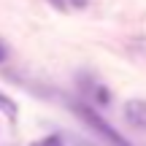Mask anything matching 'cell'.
<instances>
[{"instance_id": "cell-1", "label": "cell", "mask_w": 146, "mask_h": 146, "mask_svg": "<svg viewBox=\"0 0 146 146\" xmlns=\"http://www.w3.org/2000/svg\"><path fill=\"white\" fill-rule=\"evenodd\" d=\"M70 108L78 114V119H81L84 125L89 127V130H95V133H98V135L103 138L108 146H133L127 138H122V133H119V130H114V127H111V125H108V122H106L95 108H89L87 103H70Z\"/></svg>"}, {"instance_id": "cell-5", "label": "cell", "mask_w": 146, "mask_h": 146, "mask_svg": "<svg viewBox=\"0 0 146 146\" xmlns=\"http://www.w3.org/2000/svg\"><path fill=\"white\" fill-rule=\"evenodd\" d=\"M30 146H65V141H62V135H46L43 141H35Z\"/></svg>"}, {"instance_id": "cell-9", "label": "cell", "mask_w": 146, "mask_h": 146, "mask_svg": "<svg viewBox=\"0 0 146 146\" xmlns=\"http://www.w3.org/2000/svg\"><path fill=\"white\" fill-rule=\"evenodd\" d=\"M84 3H87V0H73V5H84Z\"/></svg>"}, {"instance_id": "cell-3", "label": "cell", "mask_w": 146, "mask_h": 146, "mask_svg": "<svg viewBox=\"0 0 146 146\" xmlns=\"http://www.w3.org/2000/svg\"><path fill=\"white\" fill-rule=\"evenodd\" d=\"M81 87H84V92H87L98 106H108V103H111V92L103 87V84H98V81L89 78V84H81Z\"/></svg>"}, {"instance_id": "cell-7", "label": "cell", "mask_w": 146, "mask_h": 146, "mask_svg": "<svg viewBox=\"0 0 146 146\" xmlns=\"http://www.w3.org/2000/svg\"><path fill=\"white\" fill-rule=\"evenodd\" d=\"M5 57H8V49H5V43H0V62H5Z\"/></svg>"}, {"instance_id": "cell-6", "label": "cell", "mask_w": 146, "mask_h": 146, "mask_svg": "<svg viewBox=\"0 0 146 146\" xmlns=\"http://www.w3.org/2000/svg\"><path fill=\"white\" fill-rule=\"evenodd\" d=\"M49 3H52L57 11H65V8H68V0H49Z\"/></svg>"}, {"instance_id": "cell-8", "label": "cell", "mask_w": 146, "mask_h": 146, "mask_svg": "<svg viewBox=\"0 0 146 146\" xmlns=\"http://www.w3.org/2000/svg\"><path fill=\"white\" fill-rule=\"evenodd\" d=\"M70 141H73V146H92V143H84L81 138H70Z\"/></svg>"}, {"instance_id": "cell-4", "label": "cell", "mask_w": 146, "mask_h": 146, "mask_svg": "<svg viewBox=\"0 0 146 146\" xmlns=\"http://www.w3.org/2000/svg\"><path fill=\"white\" fill-rule=\"evenodd\" d=\"M0 111H3L5 116L14 119V116H16V103H14L11 98H5V95H0Z\"/></svg>"}, {"instance_id": "cell-2", "label": "cell", "mask_w": 146, "mask_h": 146, "mask_svg": "<svg viewBox=\"0 0 146 146\" xmlns=\"http://www.w3.org/2000/svg\"><path fill=\"white\" fill-rule=\"evenodd\" d=\"M125 122L135 130H146V100L133 98L125 103Z\"/></svg>"}]
</instances>
